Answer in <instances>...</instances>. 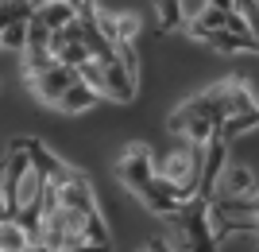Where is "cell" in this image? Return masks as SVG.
<instances>
[{
    "mask_svg": "<svg viewBox=\"0 0 259 252\" xmlns=\"http://www.w3.org/2000/svg\"><path fill=\"white\" fill-rule=\"evenodd\" d=\"M0 47H8V51H23V47H27V20L4 23V31H0Z\"/></svg>",
    "mask_w": 259,
    "mask_h": 252,
    "instance_id": "obj_17",
    "label": "cell"
},
{
    "mask_svg": "<svg viewBox=\"0 0 259 252\" xmlns=\"http://www.w3.org/2000/svg\"><path fill=\"white\" fill-rule=\"evenodd\" d=\"M155 175V152L147 143H128L124 152H120V163H116V178L124 187L136 194V190Z\"/></svg>",
    "mask_w": 259,
    "mask_h": 252,
    "instance_id": "obj_5",
    "label": "cell"
},
{
    "mask_svg": "<svg viewBox=\"0 0 259 252\" xmlns=\"http://www.w3.org/2000/svg\"><path fill=\"white\" fill-rule=\"evenodd\" d=\"M74 252H108V244H89V241H85V244H77Z\"/></svg>",
    "mask_w": 259,
    "mask_h": 252,
    "instance_id": "obj_22",
    "label": "cell"
},
{
    "mask_svg": "<svg viewBox=\"0 0 259 252\" xmlns=\"http://www.w3.org/2000/svg\"><path fill=\"white\" fill-rule=\"evenodd\" d=\"M31 248V237L23 233V225L16 218L0 221V252H27Z\"/></svg>",
    "mask_w": 259,
    "mask_h": 252,
    "instance_id": "obj_14",
    "label": "cell"
},
{
    "mask_svg": "<svg viewBox=\"0 0 259 252\" xmlns=\"http://www.w3.org/2000/svg\"><path fill=\"white\" fill-rule=\"evenodd\" d=\"M251 190H259V187H255V175H251L248 167H232L217 194H251Z\"/></svg>",
    "mask_w": 259,
    "mask_h": 252,
    "instance_id": "obj_15",
    "label": "cell"
},
{
    "mask_svg": "<svg viewBox=\"0 0 259 252\" xmlns=\"http://www.w3.org/2000/svg\"><path fill=\"white\" fill-rule=\"evenodd\" d=\"M178 8H182V23L190 27V23H194L197 16L209 8V0H178Z\"/></svg>",
    "mask_w": 259,
    "mask_h": 252,
    "instance_id": "obj_19",
    "label": "cell"
},
{
    "mask_svg": "<svg viewBox=\"0 0 259 252\" xmlns=\"http://www.w3.org/2000/svg\"><path fill=\"white\" fill-rule=\"evenodd\" d=\"M225 117H228V82H221V86H209L205 93L190 97L182 109H174L170 132L186 136L190 143H209V136L225 124Z\"/></svg>",
    "mask_w": 259,
    "mask_h": 252,
    "instance_id": "obj_1",
    "label": "cell"
},
{
    "mask_svg": "<svg viewBox=\"0 0 259 252\" xmlns=\"http://www.w3.org/2000/svg\"><path fill=\"white\" fill-rule=\"evenodd\" d=\"M136 198H140L143 206L151 209L155 218H174V213H178V209L190 202V194H186V190H178L174 183H166L159 171H155V175L147 178L140 190H136Z\"/></svg>",
    "mask_w": 259,
    "mask_h": 252,
    "instance_id": "obj_4",
    "label": "cell"
},
{
    "mask_svg": "<svg viewBox=\"0 0 259 252\" xmlns=\"http://www.w3.org/2000/svg\"><path fill=\"white\" fill-rule=\"evenodd\" d=\"M201 43L221 51V55H259V47L251 35H232V31H209L201 35Z\"/></svg>",
    "mask_w": 259,
    "mask_h": 252,
    "instance_id": "obj_10",
    "label": "cell"
},
{
    "mask_svg": "<svg viewBox=\"0 0 259 252\" xmlns=\"http://www.w3.org/2000/svg\"><path fill=\"white\" fill-rule=\"evenodd\" d=\"M101 66V74H105V97L112 101H132L136 97V66H128L124 58H108V62H97Z\"/></svg>",
    "mask_w": 259,
    "mask_h": 252,
    "instance_id": "obj_8",
    "label": "cell"
},
{
    "mask_svg": "<svg viewBox=\"0 0 259 252\" xmlns=\"http://www.w3.org/2000/svg\"><path fill=\"white\" fill-rule=\"evenodd\" d=\"M97 105V93L85 86V82H74V86L62 93V101H58V109L62 113H89Z\"/></svg>",
    "mask_w": 259,
    "mask_h": 252,
    "instance_id": "obj_12",
    "label": "cell"
},
{
    "mask_svg": "<svg viewBox=\"0 0 259 252\" xmlns=\"http://www.w3.org/2000/svg\"><path fill=\"white\" fill-rule=\"evenodd\" d=\"M35 16H39L51 31H62V27H70V23L77 20V8L66 4V0H39V4H35Z\"/></svg>",
    "mask_w": 259,
    "mask_h": 252,
    "instance_id": "obj_11",
    "label": "cell"
},
{
    "mask_svg": "<svg viewBox=\"0 0 259 252\" xmlns=\"http://www.w3.org/2000/svg\"><path fill=\"white\" fill-rule=\"evenodd\" d=\"M209 8H221V12H232V8H236V0H209Z\"/></svg>",
    "mask_w": 259,
    "mask_h": 252,
    "instance_id": "obj_21",
    "label": "cell"
},
{
    "mask_svg": "<svg viewBox=\"0 0 259 252\" xmlns=\"http://www.w3.org/2000/svg\"><path fill=\"white\" fill-rule=\"evenodd\" d=\"M51 187H54V183H51ZM54 190H58V206L70 209L74 218L85 221L89 213H97V202H93V187H89V183L77 175V171H70V178H66V183H58Z\"/></svg>",
    "mask_w": 259,
    "mask_h": 252,
    "instance_id": "obj_7",
    "label": "cell"
},
{
    "mask_svg": "<svg viewBox=\"0 0 259 252\" xmlns=\"http://www.w3.org/2000/svg\"><path fill=\"white\" fill-rule=\"evenodd\" d=\"M251 128H259V109H251V113H236V117H225V124L217 128V136L221 140H240V136H248Z\"/></svg>",
    "mask_w": 259,
    "mask_h": 252,
    "instance_id": "obj_13",
    "label": "cell"
},
{
    "mask_svg": "<svg viewBox=\"0 0 259 252\" xmlns=\"http://www.w3.org/2000/svg\"><path fill=\"white\" fill-rule=\"evenodd\" d=\"M51 55L58 58L62 66H81V62H89V51H85V43H81V27H77V20L70 23V27H62V31H54L51 35Z\"/></svg>",
    "mask_w": 259,
    "mask_h": 252,
    "instance_id": "obj_9",
    "label": "cell"
},
{
    "mask_svg": "<svg viewBox=\"0 0 259 252\" xmlns=\"http://www.w3.org/2000/svg\"><path fill=\"white\" fill-rule=\"evenodd\" d=\"M170 221L178 225V244H182V252H217L213 221H209V198L194 194Z\"/></svg>",
    "mask_w": 259,
    "mask_h": 252,
    "instance_id": "obj_2",
    "label": "cell"
},
{
    "mask_svg": "<svg viewBox=\"0 0 259 252\" xmlns=\"http://www.w3.org/2000/svg\"><path fill=\"white\" fill-rule=\"evenodd\" d=\"M147 252H174V248L162 241V237H151V241H147Z\"/></svg>",
    "mask_w": 259,
    "mask_h": 252,
    "instance_id": "obj_20",
    "label": "cell"
},
{
    "mask_svg": "<svg viewBox=\"0 0 259 252\" xmlns=\"http://www.w3.org/2000/svg\"><path fill=\"white\" fill-rule=\"evenodd\" d=\"M155 16H159V27H162V31L186 27V23H182V8H178V0H155Z\"/></svg>",
    "mask_w": 259,
    "mask_h": 252,
    "instance_id": "obj_16",
    "label": "cell"
},
{
    "mask_svg": "<svg viewBox=\"0 0 259 252\" xmlns=\"http://www.w3.org/2000/svg\"><path fill=\"white\" fill-rule=\"evenodd\" d=\"M201 159H205V143H190L186 152H174L170 159H166V167H162L159 175L194 198L197 187H201Z\"/></svg>",
    "mask_w": 259,
    "mask_h": 252,
    "instance_id": "obj_3",
    "label": "cell"
},
{
    "mask_svg": "<svg viewBox=\"0 0 259 252\" xmlns=\"http://www.w3.org/2000/svg\"><path fill=\"white\" fill-rule=\"evenodd\" d=\"M236 12L248 20V31H251V39H255V47H259V0H236Z\"/></svg>",
    "mask_w": 259,
    "mask_h": 252,
    "instance_id": "obj_18",
    "label": "cell"
},
{
    "mask_svg": "<svg viewBox=\"0 0 259 252\" xmlns=\"http://www.w3.org/2000/svg\"><path fill=\"white\" fill-rule=\"evenodd\" d=\"M74 82H77V70H74V66H62V62H54V66H47L43 74L27 78V86L35 89V97H43L47 105H58L62 93L74 86Z\"/></svg>",
    "mask_w": 259,
    "mask_h": 252,
    "instance_id": "obj_6",
    "label": "cell"
},
{
    "mask_svg": "<svg viewBox=\"0 0 259 252\" xmlns=\"http://www.w3.org/2000/svg\"><path fill=\"white\" fill-rule=\"evenodd\" d=\"M0 178H4V171H0Z\"/></svg>",
    "mask_w": 259,
    "mask_h": 252,
    "instance_id": "obj_23",
    "label": "cell"
}]
</instances>
